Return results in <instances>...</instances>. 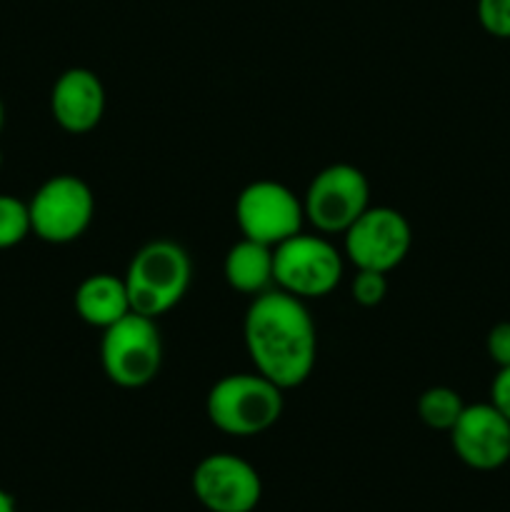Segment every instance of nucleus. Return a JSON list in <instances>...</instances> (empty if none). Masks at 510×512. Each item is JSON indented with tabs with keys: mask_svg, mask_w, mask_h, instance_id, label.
I'll use <instances>...</instances> for the list:
<instances>
[{
	"mask_svg": "<svg viewBox=\"0 0 510 512\" xmlns=\"http://www.w3.org/2000/svg\"><path fill=\"white\" fill-rule=\"evenodd\" d=\"M28 233H33L28 205L13 195H0V250L15 248Z\"/></svg>",
	"mask_w": 510,
	"mask_h": 512,
	"instance_id": "nucleus-16",
	"label": "nucleus"
},
{
	"mask_svg": "<svg viewBox=\"0 0 510 512\" xmlns=\"http://www.w3.org/2000/svg\"><path fill=\"white\" fill-rule=\"evenodd\" d=\"M388 273H378V270H358L350 285L353 300L363 308H375L385 300L388 295Z\"/></svg>",
	"mask_w": 510,
	"mask_h": 512,
	"instance_id": "nucleus-17",
	"label": "nucleus"
},
{
	"mask_svg": "<svg viewBox=\"0 0 510 512\" xmlns=\"http://www.w3.org/2000/svg\"><path fill=\"white\" fill-rule=\"evenodd\" d=\"M490 360L498 368H508L510 365V323H498L490 328L488 340H485Z\"/></svg>",
	"mask_w": 510,
	"mask_h": 512,
	"instance_id": "nucleus-19",
	"label": "nucleus"
},
{
	"mask_svg": "<svg viewBox=\"0 0 510 512\" xmlns=\"http://www.w3.org/2000/svg\"><path fill=\"white\" fill-rule=\"evenodd\" d=\"M345 255L358 270H378L390 273L398 268L408 255L413 233L403 213L393 208H368L348 230Z\"/></svg>",
	"mask_w": 510,
	"mask_h": 512,
	"instance_id": "nucleus-9",
	"label": "nucleus"
},
{
	"mask_svg": "<svg viewBox=\"0 0 510 512\" xmlns=\"http://www.w3.org/2000/svg\"><path fill=\"white\" fill-rule=\"evenodd\" d=\"M193 493L208 512H253L263 498V483L248 460L213 453L195 465Z\"/></svg>",
	"mask_w": 510,
	"mask_h": 512,
	"instance_id": "nucleus-10",
	"label": "nucleus"
},
{
	"mask_svg": "<svg viewBox=\"0 0 510 512\" xmlns=\"http://www.w3.org/2000/svg\"><path fill=\"white\" fill-rule=\"evenodd\" d=\"M235 220L243 238L275 248L303 228V200L295 198L293 190L285 188L283 183L255 180L240 190Z\"/></svg>",
	"mask_w": 510,
	"mask_h": 512,
	"instance_id": "nucleus-8",
	"label": "nucleus"
},
{
	"mask_svg": "<svg viewBox=\"0 0 510 512\" xmlns=\"http://www.w3.org/2000/svg\"><path fill=\"white\" fill-rule=\"evenodd\" d=\"M3 123H5V108H3V100H0V130H3Z\"/></svg>",
	"mask_w": 510,
	"mask_h": 512,
	"instance_id": "nucleus-22",
	"label": "nucleus"
},
{
	"mask_svg": "<svg viewBox=\"0 0 510 512\" xmlns=\"http://www.w3.org/2000/svg\"><path fill=\"white\" fill-rule=\"evenodd\" d=\"M0 168H3V153H0Z\"/></svg>",
	"mask_w": 510,
	"mask_h": 512,
	"instance_id": "nucleus-23",
	"label": "nucleus"
},
{
	"mask_svg": "<svg viewBox=\"0 0 510 512\" xmlns=\"http://www.w3.org/2000/svg\"><path fill=\"white\" fill-rule=\"evenodd\" d=\"M450 443L460 463L490 473L510 460V420L493 403L465 405L450 428Z\"/></svg>",
	"mask_w": 510,
	"mask_h": 512,
	"instance_id": "nucleus-11",
	"label": "nucleus"
},
{
	"mask_svg": "<svg viewBox=\"0 0 510 512\" xmlns=\"http://www.w3.org/2000/svg\"><path fill=\"white\" fill-rule=\"evenodd\" d=\"M343 278V258L323 235H293L273 248V280L278 290L300 300L325 298Z\"/></svg>",
	"mask_w": 510,
	"mask_h": 512,
	"instance_id": "nucleus-5",
	"label": "nucleus"
},
{
	"mask_svg": "<svg viewBox=\"0 0 510 512\" xmlns=\"http://www.w3.org/2000/svg\"><path fill=\"white\" fill-rule=\"evenodd\" d=\"M193 265L173 240H153L133 255L125 273L130 310L145 318H160L188 293Z\"/></svg>",
	"mask_w": 510,
	"mask_h": 512,
	"instance_id": "nucleus-2",
	"label": "nucleus"
},
{
	"mask_svg": "<svg viewBox=\"0 0 510 512\" xmlns=\"http://www.w3.org/2000/svg\"><path fill=\"white\" fill-rule=\"evenodd\" d=\"M50 113L65 133H90L105 113V88L98 75L88 68L60 73L50 93Z\"/></svg>",
	"mask_w": 510,
	"mask_h": 512,
	"instance_id": "nucleus-12",
	"label": "nucleus"
},
{
	"mask_svg": "<svg viewBox=\"0 0 510 512\" xmlns=\"http://www.w3.org/2000/svg\"><path fill=\"white\" fill-rule=\"evenodd\" d=\"M463 410V398H460L453 388H445V385L428 388L418 398V418L423 420L430 430H445V433H450V428L458 423Z\"/></svg>",
	"mask_w": 510,
	"mask_h": 512,
	"instance_id": "nucleus-15",
	"label": "nucleus"
},
{
	"mask_svg": "<svg viewBox=\"0 0 510 512\" xmlns=\"http://www.w3.org/2000/svg\"><path fill=\"white\" fill-rule=\"evenodd\" d=\"M73 303L80 320L100 330L110 328V325L118 323L120 318L133 313V310H130L125 280L115 278V275L110 273L88 275V278L78 285V290H75Z\"/></svg>",
	"mask_w": 510,
	"mask_h": 512,
	"instance_id": "nucleus-13",
	"label": "nucleus"
},
{
	"mask_svg": "<svg viewBox=\"0 0 510 512\" xmlns=\"http://www.w3.org/2000/svg\"><path fill=\"white\" fill-rule=\"evenodd\" d=\"M478 20L493 38H510V0H478Z\"/></svg>",
	"mask_w": 510,
	"mask_h": 512,
	"instance_id": "nucleus-18",
	"label": "nucleus"
},
{
	"mask_svg": "<svg viewBox=\"0 0 510 512\" xmlns=\"http://www.w3.org/2000/svg\"><path fill=\"white\" fill-rule=\"evenodd\" d=\"M490 403L510 420V365L500 368L495 375L493 385H490Z\"/></svg>",
	"mask_w": 510,
	"mask_h": 512,
	"instance_id": "nucleus-20",
	"label": "nucleus"
},
{
	"mask_svg": "<svg viewBox=\"0 0 510 512\" xmlns=\"http://www.w3.org/2000/svg\"><path fill=\"white\" fill-rule=\"evenodd\" d=\"M30 230L40 240L65 245L90 228L95 198L90 185L78 175H53L45 180L28 203Z\"/></svg>",
	"mask_w": 510,
	"mask_h": 512,
	"instance_id": "nucleus-6",
	"label": "nucleus"
},
{
	"mask_svg": "<svg viewBox=\"0 0 510 512\" xmlns=\"http://www.w3.org/2000/svg\"><path fill=\"white\" fill-rule=\"evenodd\" d=\"M370 208V185L363 170L335 163L310 180L303 198L305 220L318 233H345Z\"/></svg>",
	"mask_w": 510,
	"mask_h": 512,
	"instance_id": "nucleus-7",
	"label": "nucleus"
},
{
	"mask_svg": "<svg viewBox=\"0 0 510 512\" xmlns=\"http://www.w3.org/2000/svg\"><path fill=\"white\" fill-rule=\"evenodd\" d=\"M205 413L223 433L250 438L278 423L283 415V390L260 373L225 375L210 388Z\"/></svg>",
	"mask_w": 510,
	"mask_h": 512,
	"instance_id": "nucleus-3",
	"label": "nucleus"
},
{
	"mask_svg": "<svg viewBox=\"0 0 510 512\" xmlns=\"http://www.w3.org/2000/svg\"><path fill=\"white\" fill-rule=\"evenodd\" d=\"M0 512H15V500H13V495L5 493L3 488H0Z\"/></svg>",
	"mask_w": 510,
	"mask_h": 512,
	"instance_id": "nucleus-21",
	"label": "nucleus"
},
{
	"mask_svg": "<svg viewBox=\"0 0 510 512\" xmlns=\"http://www.w3.org/2000/svg\"><path fill=\"white\" fill-rule=\"evenodd\" d=\"M223 275L228 285L238 293L260 295L270 290L273 280V248L258 240H238L228 250L223 263Z\"/></svg>",
	"mask_w": 510,
	"mask_h": 512,
	"instance_id": "nucleus-14",
	"label": "nucleus"
},
{
	"mask_svg": "<svg viewBox=\"0 0 510 512\" xmlns=\"http://www.w3.org/2000/svg\"><path fill=\"white\" fill-rule=\"evenodd\" d=\"M245 348L255 373L280 390L303 385L315 368L318 338L303 300L270 288L255 295L243 323Z\"/></svg>",
	"mask_w": 510,
	"mask_h": 512,
	"instance_id": "nucleus-1",
	"label": "nucleus"
},
{
	"mask_svg": "<svg viewBox=\"0 0 510 512\" xmlns=\"http://www.w3.org/2000/svg\"><path fill=\"white\" fill-rule=\"evenodd\" d=\"M163 363V340L153 318L128 313L103 330L100 365L118 388H143L153 383Z\"/></svg>",
	"mask_w": 510,
	"mask_h": 512,
	"instance_id": "nucleus-4",
	"label": "nucleus"
}]
</instances>
